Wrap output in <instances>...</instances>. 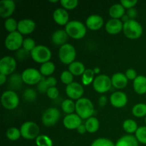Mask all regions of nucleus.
<instances>
[{"instance_id":"f257e3e1","label":"nucleus","mask_w":146,"mask_h":146,"mask_svg":"<svg viewBox=\"0 0 146 146\" xmlns=\"http://www.w3.org/2000/svg\"><path fill=\"white\" fill-rule=\"evenodd\" d=\"M76 113L81 119L87 120L94 113L92 101L86 98H81L76 102Z\"/></svg>"},{"instance_id":"f03ea898","label":"nucleus","mask_w":146,"mask_h":146,"mask_svg":"<svg viewBox=\"0 0 146 146\" xmlns=\"http://www.w3.org/2000/svg\"><path fill=\"white\" fill-rule=\"evenodd\" d=\"M65 31L68 36L74 39H81L86 34V27L81 21H71L66 25Z\"/></svg>"},{"instance_id":"7ed1b4c3","label":"nucleus","mask_w":146,"mask_h":146,"mask_svg":"<svg viewBox=\"0 0 146 146\" xmlns=\"http://www.w3.org/2000/svg\"><path fill=\"white\" fill-rule=\"evenodd\" d=\"M123 34L130 39H137L143 34V27L138 21L135 19H129L123 23Z\"/></svg>"},{"instance_id":"20e7f679","label":"nucleus","mask_w":146,"mask_h":146,"mask_svg":"<svg viewBox=\"0 0 146 146\" xmlns=\"http://www.w3.org/2000/svg\"><path fill=\"white\" fill-rule=\"evenodd\" d=\"M76 51L74 46L71 44H66L61 46L58 50V57L61 62L66 65L72 64L75 61Z\"/></svg>"},{"instance_id":"39448f33","label":"nucleus","mask_w":146,"mask_h":146,"mask_svg":"<svg viewBox=\"0 0 146 146\" xmlns=\"http://www.w3.org/2000/svg\"><path fill=\"white\" fill-rule=\"evenodd\" d=\"M31 57L35 62L38 64H44L51 58V51L49 48L44 45L36 46L35 48L30 53Z\"/></svg>"},{"instance_id":"423d86ee","label":"nucleus","mask_w":146,"mask_h":146,"mask_svg":"<svg viewBox=\"0 0 146 146\" xmlns=\"http://www.w3.org/2000/svg\"><path fill=\"white\" fill-rule=\"evenodd\" d=\"M1 105L7 110H14L19 106V98L15 91L12 90L4 91L1 97Z\"/></svg>"},{"instance_id":"0eeeda50","label":"nucleus","mask_w":146,"mask_h":146,"mask_svg":"<svg viewBox=\"0 0 146 146\" xmlns=\"http://www.w3.org/2000/svg\"><path fill=\"white\" fill-rule=\"evenodd\" d=\"M20 131L23 138L27 140H33L39 135L40 128L36 123L27 121L21 125Z\"/></svg>"},{"instance_id":"6e6552de","label":"nucleus","mask_w":146,"mask_h":146,"mask_svg":"<svg viewBox=\"0 0 146 146\" xmlns=\"http://www.w3.org/2000/svg\"><path fill=\"white\" fill-rule=\"evenodd\" d=\"M93 86L96 92L104 94L111 89L112 86L111 78L106 74L98 75L94 80Z\"/></svg>"},{"instance_id":"1a4fd4ad","label":"nucleus","mask_w":146,"mask_h":146,"mask_svg":"<svg viewBox=\"0 0 146 146\" xmlns=\"http://www.w3.org/2000/svg\"><path fill=\"white\" fill-rule=\"evenodd\" d=\"M23 41H24L23 35L17 31L9 33L7 35L5 38L4 44L6 48L10 51H18L22 46Z\"/></svg>"},{"instance_id":"9d476101","label":"nucleus","mask_w":146,"mask_h":146,"mask_svg":"<svg viewBox=\"0 0 146 146\" xmlns=\"http://www.w3.org/2000/svg\"><path fill=\"white\" fill-rule=\"evenodd\" d=\"M61 117V113L56 108H48L43 113L41 122L46 127L54 126L57 123Z\"/></svg>"},{"instance_id":"9b49d317","label":"nucleus","mask_w":146,"mask_h":146,"mask_svg":"<svg viewBox=\"0 0 146 146\" xmlns=\"http://www.w3.org/2000/svg\"><path fill=\"white\" fill-rule=\"evenodd\" d=\"M23 82L28 85H38L42 80V75L39 71L34 68H28L21 74Z\"/></svg>"},{"instance_id":"f8f14e48","label":"nucleus","mask_w":146,"mask_h":146,"mask_svg":"<svg viewBox=\"0 0 146 146\" xmlns=\"http://www.w3.org/2000/svg\"><path fill=\"white\" fill-rule=\"evenodd\" d=\"M17 68V61L13 57L6 56L0 61V74L9 76L12 74Z\"/></svg>"},{"instance_id":"ddd939ff","label":"nucleus","mask_w":146,"mask_h":146,"mask_svg":"<svg viewBox=\"0 0 146 146\" xmlns=\"http://www.w3.org/2000/svg\"><path fill=\"white\" fill-rule=\"evenodd\" d=\"M84 88L80 84L73 82L66 87V94L71 100H77L82 98L84 94Z\"/></svg>"},{"instance_id":"4468645a","label":"nucleus","mask_w":146,"mask_h":146,"mask_svg":"<svg viewBox=\"0 0 146 146\" xmlns=\"http://www.w3.org/2000/svg\"><path fill=\"white\" fill-rule=\"evenodd\" d=\"M15 2L13 0H1L0 1V16L4 19L10 18L15 10Z\"/></svg>"},{"instance_id":"2eb2a0df","label":"nucleus","mask_w":146,"mask_h":146,"mask_svg":"<svg viewBox=\"0 0 146 146\" xmlns=\"http://www.w3.org/2000/svg\"><path fill=\"white\" fill-rule=\"evenodd\" d=\"M63 124L67 129H77L82 124V119L76 113L68 114L64 117Z\"/></svg>"},{"instance_id":"dca6fc26","label":"nucleus","mask_w":146,"mask_h":146,"mask_svg":"<svg viewBox=\"0 0 146 146\" xmlns=\"http://www.w3.org/2000/svg\"><path fill=\"white\" fill-rule=\"evenodd\" d=\"M110 102L115 108H123L128 103V97L122 91H115L110 97Z\"/></svg>"},{"instance_id":"f3484780","label":"nucleus","mask_w":146,"mask_h":146,"mask_svg":"<svg viewBox=\"0 0 146 146\" xmlns=\"http://www.w3.org/2000/svg\"><path fill=\"white\" fill-rule=\"evenodd\" d=\"M106 31L111 35L118 34L123 31V22L121 19H111L108 20L105 26Z\"/></svg>"},{"instance_id":"a211bd4d","label":"nucleus","mask_w":146,"mask_h":146,"mask_svg":"<svg viewBox=\"0 0 146 146\" xmlns=\"http://www.w3.org/2000/svg\"><path fill=\"white\" fill-rule=\"evenodd\" d=\"M36 24L33 20L29 19L20 20L18 22L17 31L22 35L31 34L35 30Z\"/></svg>"},{"instance_id":"6ab92c4d","label":"nucleus","mask_w":146,"mask_h":146,"mask_svg":"<svg viewBox=\"0 0 146 146\" xmlns=\"http://www.w3.org/2000/svg\"><path fill=\"white\" fill-rule=\"evenodd\" d=\"M104 24V21L103 17L99 15H97V14H93V15L89 16L86 21V27L92 31L99 30L100 29L102 28Z\"/></svg>"},{"instance_id":"aec40b11","label":"nucleus","mask_w":146,"mask_h":146,"mask_svg":"<svg viewBox=\"0 0 146 146\" xmlns=\"http://www.w3.org/2000/svg\"><path fill=\"white\" fill-rule=\"evenodd\" d=\"M53 18L55 22L60 26H66L69 21V14L64 8H58L54 11Z\"/></svg>"},{"instance_id":"412c9836","label":"nucleus","mask_w":146,"mask_h":146,"mask_svg":"<svg viewBox=\"0 0 146 146\" xmlns=\"http://www.w3.org/2000/svg\"><path fill=\"white\" fill-rule=\"evenodd\" d=\"M112 86L118 89H122L125 88L128 85V79L125 76V74L123 73H115L111 77Z\"/></svg>"},{"instance_id":"4be33fe9","label":"nucleus","mask_w":146,"mask_h":146,"mask_svg":"<svg viewBox=\"0 0 146 146\" xmlns=\"http://www.w3.org/2000/svg\"><path fill=\"white\" fill-rule=\"evenodd\" d=\"M68 35L65 30H57L52 34L51 41L54 45L61 46L67 44L66 41L68 40Z\"/></svg>"},{"instance_id":"5701e85b","label":"nucleus","mask_w":146,"mask_h":146,"mask_svg":"<svg viewBox=\"0 0 146 146\" xmlns=\"http://www.w3.org/2000/svg\"><path fill=\"white\" fill-rule=\"evenodd\" d=\"M133 88L135 93L140 95L146 94V77L144 76H138L133 81Z\"/></svg>"},{"instance_id":"b1692460","label":"nucleus","mask_w":146,"mask_h":146,"mask_svg":"<svg viewBox=\"0 0 146 146\" xmlns=\"http://www.w3.org/2000/svg\"><path fill=\"white\" fill-rule=\"evenodd\" d=\"M115 146H138V141L135 136L125 135L120 138L115 144Z\"/></svg>"},{"instance_id":"393cba45","label":"nucleus","mask_w":146,"mask_h":146,"mask_svg":"<svg viewBox=\"0 0 146 146\" xmlns=\"http://www.w3.org/2000/svg\"><path fill=\"white\" fill-rule=\"evenodd\" d=\"M109 15L112 19H120L125 15V8L121 3L115 4L111 6L109 9Z\"/></svg>"},{"instance_id":"a878e982","label":"nucleus","mask_w":146,"mask_h":146,"mask_svg":"<svg viewBox=\"0 0 146 146\" xmlns=\"http://www.w3.org/2000/svg\"><path fill=\"white\" fill-rule=\"evenodd\" d=\"M68 71L74 76H82L84 74L86 71V68L83 63L80 62V61H74L68 66Z\"/></svg>"},{"instance_id":"bb28decb","label":"nucleus","mask_w":146,"mask_h":146,"mask_svg":"<svg viewBox=\"0 0 146 146\" xmlns=\"http://www.w3.org/2000/svg\"><path fill=\"white\" fill-rule=\"evenodd\" d=\"M85 125L86 128L87 132L90 133H94L96 131H98L100 123L98 118L92 116L86 121Z\"/></svg>"},{"instance_id":"cd10ccee","label":"nucleus","mask_w":146,"mask_h":146,"mask_svg":"<svg viewBox=\"0 0 146 146\" xmlns=\"http://www.w3.org/2000/svg\"><path fill=\"white\" fill-rule=\"evenodd\" d=\"M23 83L21 74H14L10 76L9 81V87L13 90H17L21 88V84Z\"/></svg>"},{"instance_id":"c85d7f7f","label":"nucleus","mask_w":146,"mask_h":146,"mask_svg":"<svg viewBox=\"0 0 146 146\" xmlns=\"http://www.w3.org/2000/svg\"><path fill=\"white\" fill-rule=\"evenodd\" d=\"M56 66L51 61H48L46 63L41 64V67H40V73L41 75L44 76H49L55 71Z\"/></svg>"},{"instance_id":"c756f323","label":"nucleus","mask_w":146,"mask_h":146,"mask_svg":"<svg viewBox=\"0 0 146 146\" xmlns=\"http://www.w3.org/2000/svg\"><path fill=\"white\" fill-rule=\"evenodd\" d=\"M61 109L67 115L74 113L76 111V103L71 99H66L61 104Z\"/></svg>"},{"instance_id":"7c9ffc66","label":"nucleus","mask_w":146,"mask_h":146,"mask_svg":"<svg viewBox=\"0 0 146 146\" xmlns=\"http://www.w3.org/2000/svg\"><path fill=\"white\" fill-rule=\"evenodd\" d=\"M123 130L128 133H133L137 131L138 126V123L134 120L127 119L123 123Z\"/></svg>"},{"instance_id":"2f4dec72","label":"nucleus","mask_w":146,"mask_h":146,"mask_svg":"<svg viewBox=\"0 0 146 146\" xmlns=\"http://www.w3.org/2000/svg\"><path fill=\"white\" fill-rule=\"evenodd\" d=\"M132 113L137 118H143L146 116V104H137L133 107Z\"/></svg>"},{"instance_id":"473e14b6","label":"nucleus","mask_w":146,"mask_h":146,"mask_svg":"<svg viewBox=\"0 0 146 146\" xmlns=\"http://www.w3.org/2000/svg\"><path fill=\"white\" fill-rule=\"evenodd\" d=\"M95 75L94 69L91 68H87L86 69L85 72L82 75V82L84 85L87 86L91 84V83L94 82V77Z\"/></svg>"},{"instance_id":"72a5a7b5","label":"nucleus","mask_w":146,"mask_h":146,"mask_svg":"<svg viewBox=\"0 0 146 146\" xmlns=\"http://www.w3.org/2000/svg\"><path fill=\"white\" fill-rule=\"evenodd\" d=\"M4 28L9 33L17 31L18 29V22L11 17L7 19L4 21Z\"/></svg>"},{"instance_id":"f704fd0d","label":"nucleus","mask_w":146,"mask_h":146,"mask_svg":"<svg viewBox=\"0 0 146 146\" xmlns=\"http://www.w3.org/2000/svg\"><path fill=\"white\" fill-rule=\"evenodd\" d=\"M6 135H7V138L9 140L15 141L19 139L20 137L21 136V134L20 130H19L17 128H14V127H12V128H10L7 130V133H6Z\"/></svg>"},{"instance_id":"c9c22d12","label":"nucleus","mask_w":146,"mask_h":146,"mask_svg":"<svg viewBox=\"0 0 146 146\" xmlns=\"http://www.w3.org/2000/svg\"><path fill=\"white\" fill-rule=\"evenodd\" d=\"M37 146H53V141L48 135H39L36 138Z\"/></svg>"},{"instance_id":"e433bc0d","label":"nucleus","mask_w":146,"mask_h":146,"mask_svg":"<svg viewBox=\"0 0 146 146\" xmlns=\"http://www.w3.org/2000/svg\"><path fill=\"white\" fill-rule=\"evenodd\" d=\"M135 138L139 143L146 145V126L139 127L135 132Z\"/></svg>"},{"instance_id":"4c0bfd02","label":"nucleus","mask_w":146,"mask_h":146,"mask_svg":"<svg viewBox=\"0 0 146 146\" xmlns=\"http://www.w3.org/2000/svg\"><path fill=\"white\" fill-rule=\"evenodd\" d=\"M60 3L63 8L65 9L66 10H72L76 8L78 4V0H61Z\"/></svg>"},{"instance_id":"58836bf2","label":"nucleus","mask_w":146,"mask_h":146,"mask_svg":"<svg viewBox=\"0 0 146 146\" xmlns=\"http://www.w3.org/2000/svg\"><path fill=\"white\" fill-rule=\"evenodd\" d=\"M74 76L68 70V71H64L61 73L60 78H61V82L64 83V84L68 85V84L74 82V81H73V80H74Z\"/></svg>"},{"instance_id":"ea45409f","label":"nucleus","mask_w":146,"mask_h":146,"mask_svg":"<svg viewBox=\"0 0 146 146\" xmlns=\"http://www.w3.org/2000/svg\"><path fill=\"white\" fill-rule=\"evenodd\" d=\"M91 146H115V144L109 139L104 138H98L91 143Z\"/></svg>"},{"instance_id":"a19ab883","label":"nucleus","mask_w":146,"mask_h":146,"mask_svg":"<svg viewBox=\"0 0 146 146\" xmlns=\"http://www.w3.org/2000/svg\"><path fill=\"white\" fill-rule=\"evenodd\" d=\"M36 92L32 88H27L24 92V98L28 102H32L36 98Z\"/></svg>"},{"instance_id":"79ce46f5","label":"nucleus","mask_w":146,"mask_h":146,"mask_svg":"<svg viewBox=\"0 0 146 146\" xmlns=\"http://www.w3.org/2000/svg\"><path fill=\"white\" fill-rule=\"evenodd\" d=\"M22 47L26 51L31 53V51L36 47L35 41L31 38H25V39H24V41H23Z\"/></svg>"},{"instance_id":"37998d69","label":"nucleus","mask_w":146,"mask_h":146,"mask_svg":"<svg viewBox=\"0 0 146 146\" xmlns=\"http://www.w3.org/2000/svg\"><path fill=\"white\" fill-rule=\"evenodd\" d=\"M49 88V86L47 84L46 79H44V78H42V80L37 85V89L41 94H46Z\"/></svg>"},{"instance_id":"c03bdc74","label":"nucleus","mask_w":146,"mask_h":146,"mask_svg":"<svg viewBox=\"0 0 146 146\" xmlns=\"http://www.w3.org/2000/svg\"><path fill=\"white\" fill-rule=\"evenodd\" d=\"M46 95L50 99H56L59 95V91L56 87H51V88H48V90L46 92Z\"/></svg>"},{"instance_id":"a18cd8bd","label":"nucleus","mask_w":146,"mask_h":146,"mask_svg":"<svg viewBox=\"0 0 146 146\" xmlns=\"http://www.w3.org/2000/svg\"><path fill=\"white\" fill-rule=\"evenodd\" d=\"M29 51H26L24 48H21V49H19L18 51L16 53V56H17V58H18L20 61H24L25 60L27 57L29 55Z\"/></svg>"},{"instance_id":"49530a36","label":"nucleus","mask_w":146,"mask_h":146,"mask_svg":"<svg viewBox=\"0 0 146 146\" xmlns=\"http://www.w3.org/2000/svg\"><path fill=\"white\" fill-rule=\"evenodd\" d=\"M120 3L122 4L124 8L129 9L133 8L134 6H135V4L138 3V1L137 0H122Z\"/></svg>"},{"instance_id":"de8ad7c7","label":"nucleus","mask_w":146,"mask_h":146,"mask_svg":"<svg viewBox=\"0 0 146 146\" xmlns=\"http://www.w3.org/2000/svg\"><path fill=\"white\" fill-rule=\"evenodd\" d=\"M125 75L128 80H133V81H134L137 78V76H138L136 71L133 69V68H128V69H127L125 73Z\"/></svg>"},{"instance_id":"09e8293b","label":"nucleus","mask_w":146,"mask_h":146,"mask_svg":"<svg viewBox=\"0 0 146 146\" xmlns=\"http://www.w3.org/2000/svg\"><path fill=\"white\" fill-rule=\"evenodd\" d=\"M137 10L135 8H131L127 10L126 15L128 16L130 19H134L137 16Z\"/></svg>"},{"instance_id":"8fccbe9b","label":"nucleus","mask_w":146,"mask_h":146,"mask_svg":"<svg viewBox=\"0 0 146 146\" xmlns=\"http://www.w3.org/2000/svg\"><path fill=\"white\" fill-rule=\"evenodd\" d=\"M46 81L47 84H48V85L49 86L50 88H51V87H55L57 84V80L55 77L50 76L48 77V78H46Z\"/></svg>"},{"instance_id":"3c124183","label":"nucleus","mask_w":146,"mask_h":146,"mask_svg":"<svg viewBox=\"0 0 146 146\" xmlns=\"http://www.w3.org/2000/svg\"><path fill=\"white\" fill-rule=\"evenodd\" d=\"M107 103V98L106 96H101L98 99V104L101 107L105 106Z\"/></svg>"},{"instance_id":"603ef678","label":"nucleus","mask_w":146,"mask_h":146,"mask_svg":"<svg viewBox=\"0 0 146 146\" xmlns=\"http://www.w3.org/2000/svg\"><path fill=\"white\" fill-rule=\"evenodd\" d=\"M77 131H78V133L80 134H84L86 132H87V130L86 128V125L85 124H81L78 128H77Z\"/></svg>"},{"instance_id":"864d4df0","label":"nucleus","mask_w":146,"mask_h":146,"mask_svg":"<svg viewBox=\"0 0 146 146\" xmlns=\"http://www.w3.org/2000/svg\"><path fill=\"white\" fill-rule=\"evenodd\" d=\"M6 81H7V76H5L4 74H0V84L2 86Z\"/></svg>"},{"instance_id":"5fc2aeb1","label":"nucleus","mask_w":146,"mask_h":146,"mask_svg":"<svg viewBox=\"0 0 146 146\" xmlns=\"http://www.w3.org/2000/svg\"><path fill=\"white\" fill-rule=\"evenodd\" d=\"M94 73H95V74H99L100 73V69H99V68H98V67H97V68H95L94 69Z\"/></svg>"},{"instance_id":"6e6d98bb","label":"nucleus","mask_w":146,"mask_h":146,"mask_svg":"<svg viewBox=\"0 0 146 146\" xmlns=\"http://www.w3.org/2000/svg\"><path fill=\"white\" fill-rule=\"evenodd\" d=\"M50 3H57L58 2V1L57 0H55V1H49Z\"/></svg>"},{"instance_id":"4d7b16f0","label":"nucleus","mask_w":146,"mask_h":146,"mask_svg":"<svg viewBox=\"0 0 146 146\" xmlns=\"http://www.w3.org/2000/svg\"><path fill=\"white\" fill-rule=\"evenodd\" d=\"M145 125H146V116H145Z\"/></svg>"}]
</instances>
